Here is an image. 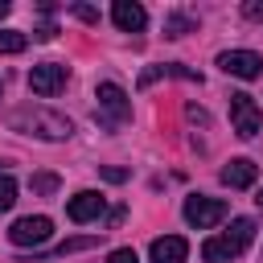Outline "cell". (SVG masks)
<instances>
[{"label": "cell", "instance_id": "cell-1", "mask_svg": "<svg viewBox=\"0 0 263 263\" xmlns=\"http://www.w3.org/2000/svg\"><path fill=\"white\" fill-rule=\"evenodd\" d=\"M8 123L25 136H41V140H66L74 132V123L58 111H45V107H16L8 111Z\"/></svg>", "mask_w": 263, "mask_h": 263}, {"label": "cell", "instance_id": "cell-2", "mask_svg": "<svg viewBox=\"0 0 263 263\" xmlns=\"http://www.w3.org/2000/svg\"><path fill=\"white\" fill-rule=\"evenodd\" d=\"M251 238H255V222L251 218H234L226 234H214V238L201 242V259L205 263H230L251 247Z\"/></svg>", "mask_w": 263, "mask_h": 263}, {"label": "cell", "instance_id": "cell-3", "mask_svg": "<svg viewBox=\"0 0 263 263\" xmlns=\"http://www.w3.org/2000/svg\"><path fill=\"white\" fill-rule=\"evenodd\" d=\"M95 99H99V111H95L99 123H107V127H123V123H127L132 99H127V90H123L119 82H99V86H95Z\"/></svg>", "mask_w": 263, "mask_h": 263}, {"label": "cell", "instance_id": "cell-4", "mask_svg": "<svg viewBox=\"0 0 263 263\" xmlns=\"http://www.w3.org/2000/svg\"><path fill=\"white\" fill-rule=\"evenodd\" d=\"M230 123H234V132H238L242 140L259 136V127H263V111H259V103H255L247 90H234V95H230Z\"/></svg>", "mask_w": 263, "mask_h": 263}, {"label": "cell", "instance_id": "cell-5", "mask_svg": "<svg viewBox=\"0 0 263 263\" xmlns=\"http://www.w3.org/2000/svg\"><path fill=\"white\" fill-rule=\"evenodd\" d=\"M222 218H226V201H222V197H201V193L185 197V222H189V226L210 230V226H218Z\"/></svg>", "mask_w": 263, "mask_h": 263}, {"label": "cell", "instance_id": "cell-6", "mask_svg": "<svg viewBox=\"0 0 263 263\" xmlns=\"http://www.w3.org/2000/svg\"><path fill=\"white\" fill-rule=\"evenodd\" d=\"M66 78H70V70H66L62 62H41V66L29 70V90L41 95V99H53V95L66 86Z\"/></svg>", "mask_w": 263, "mask_h": 263}, {"label": "cell", "instance_id": "cell-7", "mask_svg": "<svg viewBox=\"0 0 263 263\" xmlns=\"http://www.w3.org/2000/svg\"><path fill=\"white\" fill-rule=\"evenodd\" d=\"M49 234H53V222H49L45 214H29V218H16V222H12V230H8V238H12L16 247H41Z\"/></svg>", "mask_w": 263, "mask_h": 263}, {"label": "cell", "instance_id": "cell-8", "mask_svg": "<svg viewBox=\"0 0 263 263\" xmlns=\"http://www.w3.org/2000/svg\"><path fill=\"white\" fill-rule=\"evenodd\" d=\"M218 66L234 78H247V82L263 74V58L251 53V49H226V53H218Z\"/></svg>", "mask_w": 263, "mask_h": 263}, {"label": "cell", "instance_id": "cell-9", "mask_svg": "<svg viewBox=\"0 0 263 263\" xmlns=\"http://www.w3.org/2000/svg\"><path fill=\"white\" fill-rule=\"evenodd\" d=\"M103 210H107V201H103V193H95V189H82V193H74V197L66 201V218H70V222H95Z\"/></svg>", "mask_w": 263, "mask_h": 263}, {"label": "cell", "instance_id": "cell-10", "mask_svg": "<svg viewBox=\"0 0 263 263\" xmlns=\"http://www.w3.org/2000/svg\"><path fill=\"white\" fill-rule=\"evenodd\" d=\"M111 21H115L123 33H140V29L148 25V12H144V4H136V0H115V4H111Z\"/></svg>", "mask_w": 263, "mask_h": 263}, {"label": "cell", "instance_id": "cell-11", "mask_svg": "<svg viewBox=\"0 0 263 263\" xmlns=\"http://www.w3.org/2000/svg\"><path fill=\"white\" fill-rule=\"evenodd\" d=\"M218 177H222V185H230V189H251V185L259 181V164L247 160V156H238V160H230Z\"/></svg>", "mask_w": 263, "mask_h": 263}, {"label": "cell", "instance_id": "cell-12", "mask_svg": "<svg viewBox=\"0 0 263 263\" xmlns=\"http://www.w3.org/2000/svg\"><path fill=\"white\" fill-rule=\"evenodd\" d=\"M148 255H152V263H185L189 242H185L181 234H164V238H152Z\"/></svg>", "mask_w": 263, "mask_h": 263}, {"label": "cell", "instance_id": "cell-13", "mask_svg": "<svg viewBox=\"0 0 263 263\" xmlns=\"http://www.w3.org/2000/svg\"><path fill=\"white\" fill-rule=\"evenodd\" d=\"M193 29H197V21L185 16V12H168V16H164V33H168V37H185V33H193Z\"/></svg>", "mask_w": 263, "mask_h": 263}, {"label": "cell", "instance_id": "cell-14", "mask_svg": "<svg viewBox=\"0 0 263 263\" xmlns=\"http://www.w3.org/2000/svg\"><path fill=\"white\" fill-rule=\"evenodd\" d=\"M29 45V37L21 29H0V53H21Z\"/></svg>", "mask_w": 263, "mask_h": 263}, {"label": "cell", "instance_id": "cell-15", "mask_svg": "<svg viewBox=\"0 0 263 263\" xmlns=\"http://www.w3.org/2000/svg\"><path fill=\"white\" fill-rule=\"evenodd\" d=\"M12 201H16V181H12L8 173H0V214L12 210Z\"/></svg>", "mask_w": 263, "mask_h": 263}, {"label": "cell", "instance_id": "cell-16", "mask_svg": "<svg viewBox=\"0 0 263 263\" xmlns=\"http://www.w3.org/2000/svg\"><path fill=\"white\" fill-rule=\"evenodd\" d=\"M33 193H58V177L53 173H33Z\"/></svg>", "mask_w": 263, "mask_h": 263}, {"label": "cell", "instance_id": "cell-17", "mask_svg": "<svg viewBox=\"0 0 263 263\" xmlns=\"http://www.w3.org/2000/svg\"><path fill=\"white\" fill-rule=\"evenodd\" d=\"M107 263H140V255H136L132 247H115V251L107 255Z\"/></svg>", "mask_w": 263, "mask_h": 263}, {"label": "cell", "instance_id": "cell-18", "mask_svg": "<svg viewBox=\"0 0 263 263\" xmlns=\"http://www.w3.org/2000/svg\"><path fill=\"white\" fill-rule=\"evenodd\" d=\"M70 12H74L78 21H86V25H95V21H99V8H90V4H70Z\"/></svg>", "mask_w": 263, "mask_h": 263}, {"label": "cell", "instance_id": "cell-19", "mask_svg": "<svg viewBox=\"0 0 263 263\" xmlns=\"http://www.w3.org/2000/svg\"><path fill=\"white\" fill-rule=\"evenodd\" d=\"M99 238H66L62 247H58V255H66V251H86V247H95Z\"/></svg>", "mask_w": 263, "mask_h": 263}, {"label": "cell", "instance_id": "cell-20", "mask_svg": "<svg viewBox=\"0 0 263 263\" xmlns=\"http://www.w3.org/2000/svg\"><path fill=\"white\" fill-rule=\"evenodd\" d=\"M99 173H103V177H107L111 185H123V181H127V168H115V164H103Z\"/></svg>", "mask_w": 263, "mask_h": 263}, {"label": "cell", "instance_id": "cell-21", "mask_svg": "<svg viewBox=\"0 0 263 263\" xmlns=\"http://www.w3.org/2000/svg\"><path fill=\"white\" fill-rule=\"evenodd\" d=\"M242 16H247V21H263V4H259V0H247V4H242Z\"/></svg>", "mask_w": 263, "mask_h": 263}, {"label": "cell", "instance_id": "cell-22", "mask_svg": "<svg viewBox=\"0 0 263 263\" xmlns=\"http://www.w3.org/2000/svg\"><path fill=\"white\" fill-rule=\"evenodd\" d=\"M33 37H37V41H53V37H58V25H49V21H45V25H41Z\"/></svg>", "mask_w": 263, "mask_h": 263}, {"label": "cell", "instance_id": "cell-23", "mask_svg": "<svg viewBox=\"0 0 263 263\" xmlns=\"http://www.w3.org/2000/svg\"><path fill=\"white\" fill-rule=\"evenodd\" d=\"M107 222H111V226H119V222H123V205H115V210L107 214Z\"/></svg>", "mask_w": 263, "mask_h": 263}, {"label": "cell", "instance_id": "cell-24", "mask_svg": "<svg viewBox=\"0 0 263 263\" xmlns=\"http://www.w3.org/2000/svg\"><path fill=\"white\" fill-rule=\"evenodd\" d=\"M4 16H8V0H0V21H4Z\"/></svg>", "mask_w": 263, "mask_h": 263}, {"label": "cell", "instance_id": "cell-25", "mask_svg": "<svg viewBox=\"0 0 263 263\" xmlns=\"http://www.w3.org/2000/svg\"><path fill=\"white\" fill-rule=\"evenodd\" d=\"M255 201H259V205H263V189H259V197H255Z\"/></svg>", "mask_w": 263, "mask_h": 263}, {"label": "cell", "instance_id": "cell-26", "mask_svg": "<svg viewBox=\"0 0 263 263\" xmlns=\"http://www.w3.org/2000/svg\"><path fill=\"white\" fill-rule=\"evenodd\" d=\"M0 95H4V86H0Z\"/></svg>", "mask_w": 263, "mask_h": 263}, {"label": "cell", "instance_id": "cell-27", "mask_svg": "<svg viewBox=\"0 0 263 263\" xmlns=\"http://www.w3.org/2000/svg\"><path fill=\"white\" fill-rule=\"evenodd\" d=\"M0 164H4V160H0Z\"/></svg>", "mask_w": 263, "mask_h": 263}]
</instances>
